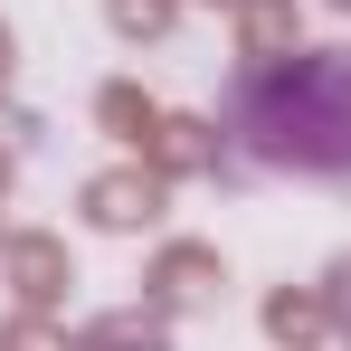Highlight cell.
<instances>
[{
  "label": "cell",
  "instance_id": "obj_2",
  "mask_svg": "<svg viewBox=\"0 0 351 351\" xmlns=\"http://www.w3.org/2000/svg\"><path fill=\"white\" fill-rule=\"evenodd\" d=\"M342 313H351V266H342Z\"/></svg>",
  "mask_w": 351,
  "mask_h": 351
},
{
  "label": "cell",
  "instance_id": "obj_1",
  "mask_svg": "<svg viewBox=\"0 0 351 351\" xmlns=\"http://www.w3.org/2000/svg\"><path fill=\"white\" fill-rule=\"evenodd\" d=\"M228 133L247 162L294 180H351V48H294L228 86Z\"/></svg>",
  "mask_w": 351,
  "mask_h": 351
}]
</instances>
